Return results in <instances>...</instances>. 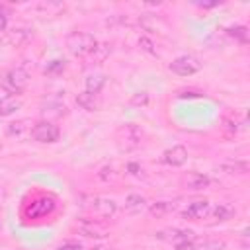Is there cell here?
<instances>
[{"label":"cell","mask_w":250,"mask_h":250,"mask_svg":"<svg viewBox=\"0 0 250 250\" xmlns=\"http://www.w3.org/2000/svg\"><path fill=\"white\" fill-rule=\"evenodd\" d=\"M113 139L121 152H133L141 146V143L145 139V131L137 123H123L121 127L115 129Z\"/></svg>","instance_id":"6da1fadb"},{"label":"cell","mask_w":250,"mask_h":250,"mask_svg":"<svg viewBox=\"0 0 250 250\" xmlns=\"http://www.w3.org/2000/svg\"><path fill=\"white\" fill-rule=\"evenodd\" d=\"M98 41L92 33L86 31H72L66 35V49L70 51V55L74 57H88L94 53Z\"/></svg>","instance_id":"7a4b0ae2"},{"label":"cell","mask_w":250,"mask_h":250,"mask_svg":"<svg viewBox=\"0 0 250 250\" xmlns=\"http://www.w3.org/2000/svg\"><path fill=\"white\" fill-rule=\"evenodd\" d=\"M29 84V74L21 66H14L4 72L2 76V86L8 94H21Z\"/></svg>","instance_id":"3957f363"},{"label":"cell","mask_w":250,"mask_h":250,"mask_svg":"<svg viewBox=\"0 0 250 250\" xmlns=\"http://www.w3.org/2000/svg\"><path fill=\"white\" fill-rule=\"evenodd\" d=\"M55 209H57V199L53 195L43 193V195H37L35 199H31L23 213L27 219H41V217L51 215Z\"/></svg>","instance_id":"277c9868"},{"label":"cell","mask_w":250,"mask_h":250,"mask_svg":"<svg viewBox=\"0 0 250 250\" xmlns=\"http://www.w3.org/2000/svg\"><path fill=\"white\" fill-rule=\"evenodd\" d=\"M84 209L94 219H109L117 213V203L107 197H92L88 203H84Z\"/></svg>","instance_id":"5b68a950"},{"label":"cell","mask_w":250,"mask_h":250,"mask_svg":"<svg viewBox=\"0 0 250 250\" xmlns=\"http://www.w3.org/2000/svg\"><path fill=\"white\" fill-rule=\"evenodd\" d=\"M59 137H61V129L53 121L43 119V121L33 123V129H31V139L33 141L43 143V145H49V143H57Z\"/></svg>","instance_id":"8992f818"},{"label":"cell","mask_w":250,"mask_h":250,"mask_svg":"<svg viewBox=\"0 0 250 250\" xmlns=\"http://www.w3.org/2000/svg\"><path fill=\"white\" fill-rule=\"evenodd\" d=\"M78 229L80 234L88 236V238H102V236H107V227L105 223H102L100 219H94V217H82L76 221L74 225Z\"/></svg>","instance_id":"52a82bcc"},{"label":"cell","mask_w":250,"mask_h":250,"mask_svg":"<svg viewBox=\"0 0 250 250\" xmlns=\"http://www.w3.org/2000/svg\"><path fill=\"white\" fill-rule=\"evenodd\" d=\"M168 68H170V72H174V74H178V76H191V74L199 72L201 62H199L195 57H191V55H182V57L174 59V61L168 64Z\"/></svg>","instance_id":"ba28073f"},{"label":"cell","mask_w":250,"mask_h":250,"mask_svg":"<svg viewBox=\"0 0 250 250\" xmlns=\"http://www.w3.org/2000/svg\"><path fill=\"white\" fill-rule=\"evenodd\" d=\"M209 211H211V203L207 199H195L182 209V217L186 221H201V219H207Z\"/></svg>","instance_id":"9c48e42d"},{"label":"cell","mask_w":250,"mask_h":250,"mask_svg":"<svg viewBox=\"0 0 250 250\" xmlns=\"http://www.w3.org/2000/svg\"><path fill=\"white\" fill-rule=\"evenodd\" d=\"M180 184L188 191H201V189H207L211 186V178L201 174V172H186L180 178Z\"/></svg>","instance_id":"30bf717a"},{"label":"cell","mask_w":250,"mask_h":250,"mask_svg":"<svg viewBox=\"0 0 250 250\" xmlns=\"http://www.w3.org/2000/svg\"><path fill=\"white\" fill-rule=\"evenodd\" d=\"M186 160H188V148L182 146V145H174V146H170L162 152V162L168 164V166L178 168V166L186 164Z\"/></svg>","instance_id":"8fae6325"},{"label":"cell","mask_w":250,"mask_h":250,"mask_svg":"<svg viewBox=\"0 0 250 250\" xmlns=\"http://www.w3.org/2000/svg\"><path fill=\"white\" fill-rule=\"evenodd\" d=\"M225 240H186L176 244V250H225Z\"/></svg>","instance_id":"7c38bea8"},{"label":"cell","mask_w":250,"mask_h":250,"mask_svg":"<svg viewBox=\"0 0 250 250\" xmlns=\"http://www.w3.org/2000/svg\"><path fill=\"white\" fill-rule=\"evenodd\" d=\"M154 236L158 240L174 242V244H180V242H186V240H193V232L186 230V229H164V230H158Z\"/></svg>","instance_id":"4fadbf2b"},{"label":"cell","mask_w":250,"mask_h":250,"mask_svg":"<svg viewBox=\"0 0 250 250\" xmlns=\"http://www.w3.org/2000/svg\"><path fill=\"white\" fill-rule=\"evenodd\" d=\"M33 39V31L27 27H14L12 31H6V39L4 43H8L10 47H23Z\"/></svg>","instance_id":"5bb4252c"},{"label":"cell","mask_w":250,"mask_h":250,"mask_svg":"<svg viewBox=\"0 0 250 250\" xmlns=\"http://www.w3.org/2000/svg\"><path fill=\"white\" fill-rule=\"evenodd\" d=\"M31 129H33L31 119H18V121H12L6 127V133H8V137L25 139V137H31Z\"/></svg>","instance_id":"9a60e30c"},{"label":"cell","mask_w":250,"mask_h":250,"mask_svg":"<svg viewBox=\"0 0 250 250\" xmlns=\"http://www.w3.org/2000/svg\"><path fill=\"white\" fill-rule=\"evenodd\" d=\"M219 168L229 176H244V174H248V162L246 160H227Z\"/></svg>","instance_id":"2e32d148"},{"label":"cell","mask_w":250,"mask_h":250,"mask_svg":"<svg viewBox=\"0 0 250 250\" xmlns=\"http://www.w3.org/2000/svg\"><path fill=\"white\" fill-rule=\"evenodd\" d=\"M232 215H234V209H232L230 205H227V203H219V205L211 207V211H209L207 217L213 219L211 223H223V221L232 219Z\"/></svg>","instance_id":"e0dca14e"},{"label":"cell","mask_w":250,"mask_h":250,"mask_svg":"<svg viewBox=\"0 0 250 250\" xmlns=\"http://www.w3.org/2000/svg\"><path fill=\"white\" fill-rule=\"evenodd\" d=\"M105 82H107V76L105 74H100V72H96V74H88L86 76V92H90V94H100L102 92V88L105 86Z\"/></svg>","instance_id":"ac0fdd59"},{"label":"cell","mask_w":250,"mask_h":250,"mask_svg":"<svg viewBox=\"0 0 250 250\" xmlns=\"http://www.w3.org/2000/svg\"><path fill=\"white\" fill-rule=\"evenodd\" d=\"M76 104H78L82 109H86V111H96V109L100 107L98 96H96V94H90V92H86V90L76 96Z\"/></svg>","instance_id":"d6986e66"},{"label":"cell","mask_w":250,"mask_h":250,"mask_svg":"<svg viewBox=\"0 0 250 250\" xmlns=\"http://www.w3.org/2000/svg\"><path fill=\"white\" fill-rule=\"evenodd\" d=\"M41 111L45 113V115H53V117H62V115H66L68 113V109H66V105L61 102V100H47V104L41 107Z\"/></svg>","instance_id":"ffe728a7"},{"label":"cell","mask_w":250,"mask_h":250,"mask_svg":"<svg viewBox=\"0 0 250 250\" xmlns=\"http://www.w3.org/2000/svg\"><path fill=\"white\" fill-rule=\"evenodd\" d=\"M176 209H178V201H156L148 207V213L152 217H164V215H168Z\"/></svg>","instance_id":"44dd1931"},{"label":"cell","mask_w":250,"mask_h":250,"mask_svg":"<svg viewBox=\"0 0 250 250\" xmlns=\"http://www.w3.org/2000/svg\"><path fill=\"white\" fill-rule=\"evenodd\" d=\"M145 205H146V199H145L143 195H139V193H129V195L125 197L123 209H125L127 213H139Z\"/></svg>","instance_id":"7402d4cb"},{"label":"cell","mask_w":250,"mask_h":250,"mask_svg":"<svg viewBox=\"0 0 250 250\" xmlns=\"http://www.w3.org/2000/svg\"><path fill=\"white\" fill-rule=\"evenodd\" d=\"M20 107H21V102L16 100V98H12V96H8V98H4L0 102V117H8L14 111H18Z\"/></svg>","instance_id":"603a6c76"},{"label":"cell","mask_w":250,"mask_h":250,"mask_svg":"<svg viewBox=\"0 0 250 250\" xmlns=\"http://www.w3.org/2000/svg\"><path fill=\"white\" fill-rule=\"evenodd\" d=\"M225 33H227L230 39H234V41H238V43H242V45L248 43V29H246L244 25H230V27L225 29Z\"/></svg>","instance_id":"cb8c5ba5"},{"label":"cell","mask_w":250,"mask_h":250,"mask_svg":"<svg viewBox=\"0 0 250 250\" xmlns=\"http://www.w3.org/2000/svg\"><path fill=\"white\" fill-rule=\"evenodd\" d=\"M109 53H111V45H107V43H98L96 49H94V53H92V57H94L96 62H104Z\"/></svg>","instance_id":"d4e9b609"},{"label":"cell","mask_w":250,"mask_h":250,"mask_svg":"<svg viewBox=\"0 0 250 250\" xmlns=\"http://www.w3.org/2000/svg\"><path fill=\"white\" fill-rule=\"evenodd\" d=\"M64 68H66V62H64L62 59H55V61L47 62V66H45V74H61Z\"/></svg>","instance_id":"484cf974"},{"label":"cell","mask_w":250,"mask_h":250,"mask_svg":"<svg viewBox=\"0 0 250 250\" xmlns=\"http://www.w3.org/2000/svg\"><path fill=\"white\" fill-rule=\"evenodd\" d=\"M117 170L113 168V166H104L100 172H98V178L102 180V182H113V180H117Z\"/></svg>","instance_id":"4316f807"},{"label":"cell","mask_w":250,"mask_h":250,"mask_svg":"<svg viewBox=\"0 0 250 250\" xmlns=\"http://www.w3.org/2000/svg\"><path fill=\"white\" fill-rule=\"evenodd\" d=\"M6 23H8V12L4 6H0V43L6 39Z\"/></svg>","instance_id":"83f0119b"},{"label":"cell","mask_w":250,"mask_h":250,"mask_svg":"<svg viewBox=\"0 0 250 250\" xmlns=\"http://www.w3.org/2000/svg\"><path fill=\"white\" fill-rule=\"evenodd\" d=\"M139 47L145 51V53H150V55H156V49H154V43L148 39V37H141L139 39Z\"/></svg>","instance_id":"f1b7e54d"},{"label":"cell","mask_w":250,"mask_h":250,"mask_svg":"<svg viewBox=\"0 0 250 250\" xmlns=\"http://www.w3.org/2000/svg\"><path fill=\"white\" fill-rule=\"evenodd\" d=\"M148 104V94L146 92H137L131 98V105H146Z\"/></svg>","instance_id":"f546056e"},{"label":"cell","mask_w":250,"mask_h":250,"mask_svg":"<svg viewBox=\"0 0 250 250\" xmlns=\"http://www.w3.org/2000/svg\"><path fill=\"white\" fill-rule=\"evenodd\" d=\"M201 96H203V94H201L199 90H191V88H189V90L184 88V90H178V92H176V98H182V100H184V98H201Z\"/></svg>","instance_id":"4dcf8cb0"},{"label":"cell","mask_w":250,"mask_h":250,"mask_svg":"<svg viewBox=\"0 0 250 250\" xmlns=\"http://www.w3.org/2000/svg\"><path fill=\"white\" fill-rule=\"evenodd\" d=\"M127 172H129L131 176L141 178V176H143V166H141V164H137V162H129V164H127Z\"/></svg>","instance_id":"1f68e13d"},{"label":"cell","mask_w":250,"mask_h":250,"mask_svg":"<svg viewBox=\"0 0 250 250\" xmlns=\"http://www.w3.org/2000/svg\"><path fill=\"white\" fill-rule=\"evenodd\" d=\"M223 129L229 133V137H234V135H236V131H238L236 123H234V121H229V119H225V125H223Z\"/></svg>","instance_id":"d6a6232c"},{"label":"cell","mask_w":250,"mask_h":250,"mask_svg":"<svg viewBox=\"0 0 250 250\" xmlns=\"http://www.w3.org/2000/svg\"><path fill=\"white\" fill-rule=\"evenodd\" d=\"M55 250H84L78 242H64V244H61L59 248H55Z\"/></svg>","instance_id":"836d02e7"},{"label":"cell","mask_w":250,"mask_h":250,"mask_svg":"<svg viewBox=\"0 0 250 250\" xmlns=\"http://www.w3.org/2000/svg\"><path fill=\"white\" fill-rule=\"evenodd\" d=\"M8 96H10V94H8L6 90H4V86H0V102H2L4 98H8Z\"/></svg>","instance_id":"e575fe53"},{"label":"cell","mask_w":250,"mask_h":250,"mask_svg":"<svg viewBox=\"0 0 250 250\" xmlns=\"http://www.w3.org/2000/svg\"><path fill=\"white\" fill-rule=\"evenodd\" d=\"M92 250H115V248H109V246H96V248H92Z\"/></svg>","instance_id":"d590c367"}]
</instances>
